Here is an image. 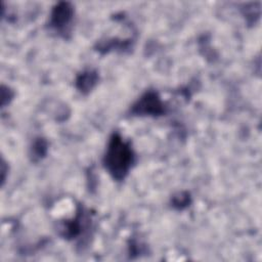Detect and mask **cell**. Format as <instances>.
<instances>
[{"label":"cell","instance_id":"5b68a950","mask_svg":"<svg viewBox=\"0 0 262 262\" xmlns=\"http://www.w3.org/2000/svg\"><path fill=\"white\" fill-rule=\"evenodd\" d=\"M47 151V143L43 138H39L36 140L32 147V155L34 159H41L46 155Z\"/></svg>","mask_w":262,"mask_h":262},{"label":"cell","instance_id":"6da1fadb","mask_svg":"<svg viewBox=\"0 0 262 262\" xmlns=\"http://www.w3.org/2000/svg\"><path fill=\"white\" fill-rule=\"evenodd\" d=\"M134 162V152L129 142L119 134H113L104 156V166L117 180H122L128 174Z\"/></svg>","mask_w":262,"mask_h":262},{"label":"cell","instance_id":"7a4b0ae2","mask_svg":"<svg viewBox=\"0 0 262 262\" xmlns=\"http://www.w3.org/2000/svg\"><path fill=\"white\" fill-rule=\"evenodd\" d=\"M132 113L135 115L159 116L165 113V106L156 92L148 91L133 105Z\"/></svg>","mask_w":262,"mask_h":262},{"label":"cell","instance_id":"277c9868","mask_svg":"<svg viewBox=\"0 0 262 262\" xmlns=\"http://www.w3.org/2000/svg\"><path fill=\"white\" fill-rule=\"evenodd\" d=\"M97 79H98V77H97L96 72L88 70L78 76V78L76 80V86L81 92L86 93L93 88V86L97 82Z\"/></svg>","mask_w":262,"mask_h":262},{"label":"cell","instance_id":"8992f818","mask_svg":"<svg viewBox=\"0 0 262 262\" xmlns=\"http://www.w3.org/2000/svg\"><path fill=\"white\" fill-rule=\"evenodd\" d=\"M173 206L178 208V209H182L184 207H186L189 204V195L187 193H179L178 195L174 196L173 199Z\"/></svg>","mask_w":262,"mask_h":262},{"label":"cell","instance_id":"3957f363","mask_svg":"<svg viewBox=\"0 0 262 262\" xmlns=\"http://www.w3.org/2000/svg\"><path fill=\"white\" fill-rule=\"evenodd\" d=\"M73 14H74L73 7L69 3L61 2L57 4L52 10L50 26L56 31L64 30L66 27L69 26V24L71 23Z\"/></svg>","mask_w":262,"mask_h":262}]
</instances>
